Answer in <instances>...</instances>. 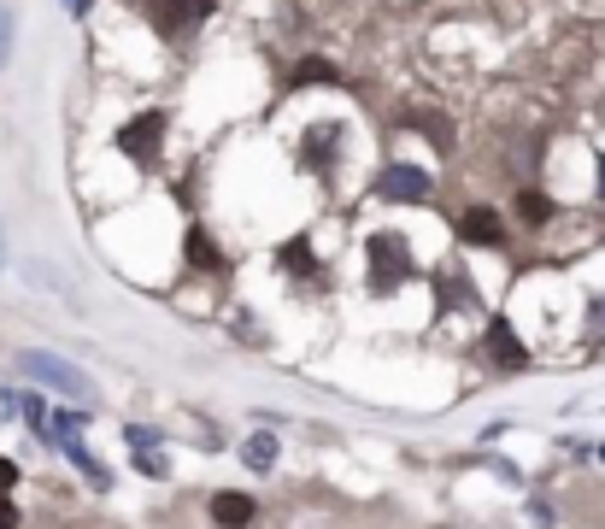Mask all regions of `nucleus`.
<instances>
[{
  "instance_id": "nucleus-19",
  "label": "nucleus",
  "mask_w": 605,
  "mask_h": 529,
  "mask_svg": "<svg viewBox=\"0 0 605 529\" xmlns=\"http://www.w3.org/2000/svg\"><path fill=\"white\" fill-rule=\"evenodd\" d=\"M0 423H24V389H7V382H0Z\"/></svg>"
},
{
  "instance_id": "nucleus-26",
  "label": "nucleus",
  "mask_w": 605,
  "mask_h": 529,
  "mask_svg": "<svg viewBox=\"0 0 605 529\" xmlns=\"http://www.w3.org/2000/svg\"><path fill=\"white\" fill-rule=\"evenodd\" d=\"M0 66H7V48H0Z\"/></svg>"
},
{
  "instance_id": "nucleus-2",
  "label": "nucleus",
  "mask_w": 605,
  "mask_h": 529,
  "mask_svg": "<svg viewBox=\"0 0 605 529\" xmlns=\"http://www.w3.org/2000/svg\"><path fill=\"white\" fill-rule=\"evenodd\" d=\"M417 277H424V264H417L411 241L400 230H370L365 236V289H370V300H394L400 289H411Z\"/></svg>"
},
{
  "instance_id": "nucleus-24",
  "label": "nucleus",
  "mask_w": 605,
  "mask_h": 529,
  "mask_svg": "<svg viewBox=\"0 0 605 529\" xmlns=\"http://www.w3.org/2000/svg\"><path fill=\"white\" fill-rule=\"evenodd\" d=\"M594 200H599V207H605V153L594 159Z\"/></svg>"
},
{
  "instance_id": "nucleus-21",
  "label": "nucleus",
  "mask_w": 605,
  "mask_h": 529,
  "mask_svg": "<svg viewBox=\"0 0 605 529\" xmlns=\"http://www.w3.org/2000/svg\"><path fill=\"white\" fill-rule=\"evenodd\" d=\"M0 529H24V506H18V495H0Z\"/></svg>"
},
{
  "instance_id": "nucleus-1",
  "label": "nucleus",
  "mask_w": 605,
  "mask_h": 529,
  "mask_svg": "<svg viewBox=\"0 0 605 529\" xmlns=\"http://www.w3.org/2000/svg\"><path fill=\"white\" fill-rule=\"evenodd\" d=\"M12 371L30 382V389L66 400V406H89V412H100V382L82 371L77 359L66 353H48V348H18L12 353Z\"/></svg>"
},
{
  "instance_id": "nucleus-5",
  "label": "nucleus",
  "mask_w": 605,
  "mask_h": 529,
  "mask_svg": "<svg viewBox=\"0 0 605 529\" xmlns=\"http://www.w3.org/2000/svg\"><path fill=\"white\" fill-rule=\"evenodd\" d=\"M159 42H189L218 18V0H136Z\"/></svg>"
},
{
  "instance_id": "nucleus-15",
  "label": "nucleus",
  "mask_w": 605,
  "mask_h": 529,
  "mask_svg": "<svg viewBox=\"0 0 605 529\" xmlns=\"http://www.w3.org/2000/svg\"><path fill=\"white\" fill-rule=\"evenodd\" d=\"M306 83H341V66L324 53H306L300 71H288V89H306Z\"/></svg>"
},
{
  "instance_id": "nucleus-12",
  "label": "nucleus",
  "mask_w": 605,
  "mask_h": 529,
  "mask_svg": "<svg viewBox=\"0 0 605 529\" xmlns=\"http://www.w3.org/2000/svg\"><path fill=\"white\" fill-rule=\"evenodd\" d=\"M182 264H189L195 277H229L236 271V259L224 253V241L206 230V223H189V230H182Z\"/></svg>"
},
{
  "instance_id": "nucleus-25",
  "label": "nucleus",
  "mask_w": 605,
  "mask_h": 529,
  "mask_svg": "<svg viewBox=\"0 0 605 529\" xmlns=\"http://www.w3.org/2000/svg\"><path fill=\"white\" fill-rule=\"evenodd\" d=\"M424 529H447V523H424Z\"/></svg>"
},
{
  "instance_id": "nucleus-3",
  "label": "nucleus",
  "mask_w": 605,
  "mask_h": 529,
  "mask_svg": "<svg viewBox=\"0 0 605 529\" xmlns=\"http://www.w3.org/2000/svg\"><path fill=\"white\" fill-rule=\"evenodd\" d=\"M165 141H171V112H165V107H136L112 130V148L130 159V166H141V171L165 166Z\"/></svg>"
},
{
  "instance_id": "nucleus-11",
  "label": "nucleus",
  "mask_w": 605,
  "mask_h": 529,
  "mask_svg": "<svg viewBox=\"0 0 605 529\" xmlns=\"http://www.w3.org/2000/svg\"><path fill=\"white\" fill-rule=\"evenodd\" d=\"M259 512H265V500L254 488H212L206 495V523L212 529H254Z\"/></svg>"
},
{
  "instance_id": "nucleus-8",
  "label": "nucleus",
  "mask_w": 605,
  "mask_h": 529,
  "mask_svg": "<svg viewBox=\"0 0 605 529\" xmlns=\"http://www.w3.org/2000/svg\"><path fill=\"white\" fill-rule=\"evenodd\" d=\"M453 230H458V241H465V248H483V253H506V241H512L506 212L488 207V200H470V207L458 212Z\"/></svg>"
},
{
  "instance_id": "nucleus-16",
  "label": "nucleus",
  "mask_w": 605,
  "mask_h": 529,
  "mask_svg": "<svg viewBox=\"0 0 605 529\" xmlns=\"http://www.w3.org/2000/svg\"><path fill=\"white\" fill-rule=\"evenodd\" d=\"M130 465H136V477H148V482H171V477H177V465H171V453H165V447H136Z\"/></svg>"
},
{
  "instance_id": "nucleus-17",
  "label": "nucleus",
  "mask_w": 605,
  "mask_h": 529,
  "mask_svg": "<svg viewBox=\"0 0 605 529\" xmlns=\"http://www.w3.org/2000/svg\"><path fill=\"white\" fill-rule=\"evenodd\" d=\"M406 124H411L417 136H429V141H435V153H453V141H458V136H453V124H447L442 112H417V118H406Z\"/></svg>"
},
{
  "instance_id": "nucleus-6",
  "label": "nucleus",
  "mask_w": 605,
  "mask_h": 529,
  "mask_svg": "<svg viewBox=\"0 0 605 529\" xmlns=\"http://www.w3.org/2000/svg\"><path fill=\"white\" fill-rule=\"evenodd\" d=\"M476 359H483L494 377H517V371H529V365H535L529 341L517 336V323H512L506 312H494V318L483 323V336H476Z\"/></svg>"
},
{
  "instance_id": "nucleus-10",
  "label": "nucleus",
  "mask_w": 605,
  "mask_h": 529,
  "mask_svg": "<svg viewBox=\"0 0 605 529\" xmlns=\"http://www.w3.org/2000/svg\"><path fill=\"white\" fill-rule=\"evenodd\" d=\"M48 453H59V459H66L71 471H77L82 482L95 488V495H112V482H118V471H112V465L100 459V453H95V447L82 441V436H48Z\"/></svg>"
},
{
  "instance_id": "nucleus-23",
  "label": "nucleus",
  "mask_w": 605,
  "mask_h": 529,
  "mask_svg": "<svg viewBox=\"0 0 605 529\" xmlns=\"http://www.w3.org/2000/svg\"><path fill=\"white\" fill-rule=\"evenodd\" d=\"M12 36H18V24H12V7L0 0V48H12Z\"/></svg>"
},
{
  "instance_id": "nucleus-14",
  "label": "nucleus",
  "mask_w": 605,
  "mask_h": 529,
  "mask_svg": "<svg viewBox=\"0 0 605 529\" xmlns=\"http://www.w3.org/2000/svg\"><path fill=\"white\" fill-rule=\"evenodd\" d=\"M512 218L524 223V230H547V223L558 218V207H553L547 189H517L512 194Z\"/></svg>"
},
{
  "instance_id": "nucleus-9",
  "label": "nucleus",
  "mask_w": 605,
  "mask_h": 529,
  "mask_svg": "<svg viewBox=\"0 0 605 529\" xmlns=\"http://www.w3.org/2000/svg\"><path fill=\"white\" fill-rule=\"evenodd\" d=\"M295 159H300L306 177H336V171H341V124H336V118H318V124H306Z\"/></svg>"
},
{
  "instance_id": "nucleus-7",
  "label": "nucleus",
  "mask_w": 605,
  "mask_h": 529,
  "mask_svg": "<svg viewBox=\"0 0 605 529\" xmlns=\"http://www.w3.org/2000/svg\"><path fill=\"white\" fill-rule=\"evenodd\" d=\"M270 271H277L282 282H329V264H324L318 241H311L306 230L300 236H282L277 248H270Z\"/></svg>"
},
{
  "instance_id": "nucleus-13",
  "label": "nucleus",
  "mask_w": 605,
  "mask_h": 529,
  "mask_svg": "<svg viewBox=\"0 0 605 529\" xmlns=\"http://www.w3.org/2000/svg\"><path fill=\"white\" fill-rule=\"evenodd\" d=\"M236 459H241V471L247 477H270L282 465V436L277 430H247L236 441Z\"/></svg>"
},
{
  "instance_id": "nucleus-22",
  "label": "nucleus",
  "mask_w": 605,
  "mask_h": 529,
  "mask_svg": "<svg viewBox=\"0 0 605 529\" xmlns=\"http://www.w3.org/2000/svg\"><path fill=\"white\" fill-rule=\"evenodd\" d=\"M588 336H594V341H605V295H594V300H588Z\"/></svg>"
},
{
  "instance_id": "nucleus-4",
  "label": "nucleus",
  "mask_w": 605,
  "mask_h": 529,
  "mask_svg": "<svg viewBox=\"0 0 605 529\" xmlns=\"http://www.w3.org/2000/svg\"><path fill=\"white\" fill-rule=\"evenodd\" d=\"M370 194L383 207H429L435 200V171L417 166V159H383L377 177H370Z\"/></svg>"
},
{
  "instance_id": "nucleus-18",
  "label": "nucleus",
  "mask_w": 605,
  "mask_h": 529,
  "mask_svg": "<svg viewBox=\"0 0 605 529\" xmlns=\"http://www.w3.org/2000/svg\"><path fill=\"white\" fill-rule=\"evenodd\" d=\"M123 447H130V453H136V447H165V430H159V423L130 418V423H123Z\"/></svg>"
},
{
  "instance_id": "nucleus-20",
  "label": "nucleus",
  "mask_w": 605,
  "mask_h": 529,
  "mask_svg": "<svg viewBox=\"0 0 605 529\" xmlns=\"http://www.w3.org/2000/svg\"><path fill=\"white\" fill-rule=\"evenodd\" d=\"M18 488H24V465L12 453H0V495H18Z\"/></svg>"
}]
</instances>
